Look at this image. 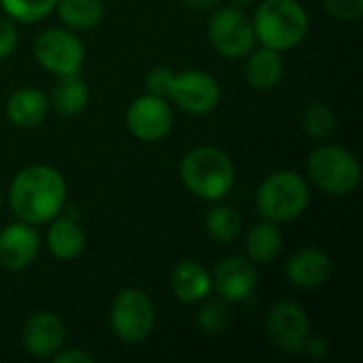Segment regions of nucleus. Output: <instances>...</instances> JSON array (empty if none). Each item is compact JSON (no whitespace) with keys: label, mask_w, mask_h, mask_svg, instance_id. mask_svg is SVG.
I'll use <instances>...</instances> for the list:
<instances>
[{"label":"nucleus","mask_w":363,"mask_h":363,"mask_svg":"<svg viewBox=\"0 0 363 363\" xmlns=\"http://www.w3.org/2000/svg\"><path fill=\"white\" fill-rule=\"evenodd\" d=\"M66 196L68 185L57 168L32 164L13 177L9 187V206L19 221L43 225L64 211Z\"/></svg>","instance_id":"1"},{"label":"nucleus","mask_w":363,"mask_h":363,"mask_svg":"<svg viewBox=\"0 0 363 363\" xmlns=\"http://www.w3.org/2000/svg\"><path fill=\"white\" fill-rule=\"evenodd\" d=\"M179 174L187 191L206 202L223 200L236 181L232 157L223 149L211 145L189 149L179 164Z\"/></svg>","instance_id":"2"},{"label":"nucleus","mask_w":363,"mask_h":363,"mask_svg":"<svg viewBox=\"0 0 363 363\" xmlns=\"http://www.w3.org/2000/svg\"><path fill=\"white\" fill-rule=\"evenodd\" d=\"M255 40L279 53L291 51L308 34V13L298 0H262L253 17Z\"/></svg>","instance_id":"3"},{"label":"nucleus","mask_w":363,"mask_h":363,"mask_svg":"<svg viewBox=\"0 0 363 363\" xmlns=\"http://www.w3.org/2000/svg\"><path fill=\"white\" fill-rule=\"evenodd\" d=\"M311 204L308 181L294 170H277L268 174L255 191V211L272 223H289L304 215Z\"/></svg>","instance_id":"4"},{"label":"nucleus","mask_w":363,"mask_h":363,"mask_svg":"<svg viewBox=\"0 0 363 363\" xmlns=\"http://www.w3.org/2000/svg\"><path fill=\"white\" fill-rule=\"evenodd\" d=\"M306 177L321 191L342 198L351 196L359 187L362 166L347 147L321 145L308 155Z\"/></svg>","instance_id":"5"},{"label":"nucleus","mask_w":363,"mask_h":363,"mask_svg":"<svg viewBox=\"0 0 363 363\" xmlns=\"http://www.w3.org/2000/svg\"><path fill=\"white\" fill-rule=\"evenodd\" d=\"M108 323L121 342L140 345L155 328V306L143 289L125 287L113 298Z\"/></svg>","instance_id":"6"},{"label":"nucleus","mask_w":363,"mask_h":363,"mask_svg":"<svg viewBox=\"0 0 363 363\" xmlns=\"http://www.w3.org/2000/svg\"><path fill=\"white\" fill-rule=\"evenodd\" d=\"M206 34H208L213 49L228 60L245 57L255 45L251 17L245 13V9L234 6V4L213 9L208 17Z\"/></svg>","instance_id":"7"},{"label":"nucleus","mask_w":363,"mask_h":363,"mask_svg":"<svg viewBox=\"0 0 363 363\" xmlns=\"http://www.w3.org/2000/svg\"><path fill=\"white\" fill-rule=\"evenodd\" d=\"M36 62L55 77L81 74L85 62V47L74 30L49 28L34 40Z\"/></svg>","instance_id":"8"},{"label":"nucleus","mask_w":363,"mask_h":363,"mask_svg":"<svg viewBox=\"0 0 363 363\" xmlns=\"http://www.w3.org/2000/svg\"><path fill=\"white\" fill-rule=\"evenodd\" d=\"M313 334L311 317L294 300L277 302L266 315V336L268 340L287 355H300Z\"/></svg>","instance_id":"9"},{"label":"nucleus","mask_w":363,"mask_h":363,"mask_svg":"<svg viewBox=\"0 0 363 363\" xmlns=\"http://www.w3.org/2000/svg\"><path fill=\"white\" fill-rule=\"evenodd\" d=\"M125 125L140 143H160L174 128V111L166 98L143 94L128 106Z\"/></svg>","instance_id":"10"},{"label":"nucleus","mask_w":363,"mask_h":363,"mask_svg":"<svg viewBox=\"0 0 363 363\" xmlns=\"http://www.w3.org/2000/svg\"><path fill=\"white\" fill-rule=\"evenodd\" d=\"M168 100H172L183 113L208 115L221 102V85L206 70H183L174 74Z\"/></svg>","instance_id":"11"},{"label":"nucleus","mask_w":363,"mask_h":363,"mask_svg":"<svg viewBox=\"0 0 363 363\" xmlns=\"http://www.w3.org/2000/svg\"><path fill=\"white\" fill-rule=\"evenodd\" d=\"M213 289L223 302H245L257 289V268L249 257L228 255L213 270Z\"/></svg>","instance_id":"12"},{"label":"nucleus","mask_w":363,"mask_h":363,"mask_svg":"<svg viewBox=\"0 0 363 363\" xmlns=\"http://www.w3.org/2000/svg\"><path fill=\"white\" fill-rule=\"evenodd\" d=\"M66 342V325L51 311H38L28 317L21 330V345L36 359L53 357Z\"/></svg>","instance_id":"13"},{"label":"nucleus","mask_w":363,"mask_h":363,"mask_svg":"<svg viewBox=\"0 0 363 363\" xmlns=\"http://www.w3.org/2000/svg\"><path fill=\"white\" fill-rule=\"evenodd\" d=\"M40 253V236L34 225L15 221L0 230V268L17 272L28 268Z\"/></svg>","instance_id":"14"},{"label":"nucleus","mask_w":363,"mask_h":363,"mask_svg":"<svg viewBox=\"0 0 363 363\" xmlns=\"http://www.w3.org/2000/svg\"><path fill=\"white\" fill-rule=\"evenodd\" d=\"M332 274V257L323 249L306 247L296 251L285 264V277L300 289L321 287Z\"/></svg>","instance_id":"15"},{"label":"nucleus","mask_w":363,"mask_h":363,"mask_svg":"<svg viewBox=\"0 0 363 363\" xmlns=\"http://www.w3.org/2000/svg\"><path fill=\"white\" fill-rule=\"evenodd\" d=\"M172 294L183 304L204 302L213 291L211 272L196 259H183L174 266L170 277Z\"/></svg>","instance_id":"16"},{"label":"nucleus","mask_w":363,"mask_h":363,"mask_svg":"<svg viewBox=\"0 0 363 363\" xmlns=\"http://www.w3.org/2000/svg\"><path fill=\"white\" fill-rule=\"evenodd\" d=\"M49 98L43 89L38 87H19L15 89L4 106L6 119L21 128V130H32L40 125L49 113Z\"/></svg>","instance_id":"17"},{"label":"nucleus","mask_w":363,"mask_h":363,"mask_svg":"<svg viewBox=\"0 0 363 363\" xmlns=\"http://www.w3.org/2000/svg\"><path fill=\"white\" fill-rule=\"evenodd\" d=\"M47 249L53 257L62 262H70L79 257L85 249V232L77 221V213L64 215L60 213L49 221L47 230Z\"/></svg>","instance_id":"18"},{"label":"nucleus","mask_w":363,"mask_h":363,"mask_svg":"<svg viewBox=\"0 0 363 363\" xmlns=\"http://www.w3.org/2000/svg\"><path fill=\"white\" fill-rule=\"evenodd\" d=\"M245 62V79L247 83L257 89V91H270L274 89L285 72V64L279 51L268 49V47H259V49H251Z\"/></svg>","instance_id":"19"},{"label":"nucleus","mask_w":363,"mask_h":363,"mask_svg":"<svg viewBox=\"0 0 363 363\" xmlns=\"http://www.w3.org/2000/svg\"><path fill=\"white\" fill-rule=\"evenodd\" d=\"M245 249H247V257L255 266L272 264L283 251V234L279 223L266 219L255 223L245 236Z\"/></svg>","instance_id":"20"},{"label":"nucleus","mask_w":363,"mask_h":363,"mask_svg":"<svg viewBox=\"0 0 363 363\" xmlns=\"http://www.w3.org/2000/svg\"><path fill=\"white\" fill-rule=\"evenodd\" d=\"M49 104L64 117H74L83 113L89 104V87L85 79H81V74L57 77L51 89Z\"/></svg>","instance_id":"21"},{"label":"nucleus","mask_w":363,"mask_h":363,"mask_svg":"<svg viewBox=\"0 0 363 363\" xmlns=\"http://www.w3.org/2000/svg\"><path fill=\"white\" fill-rule=\"evenodd\" d=\"M55 11L68 30L81 32L96 28L104 17L102 0H57Z\"/></svg>","instance_id":"22"},{"label":"nucleus","mask_w":363,"mask_h":363,"mask_svg":"<svg viewBox=\"0 0 363 363\" xmlns=\"http://www.w3.org/2000/svg\"><path fill=\"white\" fill-rule=\"evenodd\" d=\"M204 232L219 245H230L242 234V217L234 206L217 204L204 217Z\"/></svg>","instance_id":"23"},{"label":"nucleus","mask_w":363,"mask_h":363,"mask_svg":"<svg viewBox=\"0 0 363 363\" xmlns=\"http://www.w3.org/2000/svg\"><path fill=\"white\" fill-rule=\"evenodd\" d=\"M302 130L306 132V136L317 138V140H325L336 132V115L332 111V106L323 104V102H315L311 106H306L304 115H302Z\"/></svg>","instance_id":"24"},{"label":"nucleus","mask_w":363,"mask_h":363,"mask_svg":"<svg viewBox=\"0 0 363 363\" xmlns=\"http://www.w3.org/2000/svg\"><path fill=\"white\" fill-rule=\"evenodd\" d=\"M57 0H0L4 13L19 23H36L55 11Z\"/></svg>","instance_id":"25"},{"label":"nucleus","mask_w":363,"mask_h":363,"mask_svg":"<svg viewBox=\"0 0 363 363\" xmlns=\"http://www.w3.org/2000/svg\"><path fill=\"white\" fill-rule=\"evenodd\" d=\"M230 325V311L223 302H206L198 313V328L208 336H219Z\"/></svg>","instance_id":"26"},{"label":"nucleus","mask_w":363,"mask_h":363,"mask_svg":"<svg viewBox=\"0 0 363 363\" xmlns=\"http://www.w3.org/2000/svg\"><path fill=\"white\" fill-rule=\"evenodd\" d=\"M174 74L177 72L172 68H168V66H153L147 72V79H145L147 94H153V96H160V98H166L168 100V94H170Z\"/></svg>","instance_id":"27"},{"label":"nucleus","mask_w":363,"mask_h":363,"mask_svg":"<svg viewBox=\"0 0 363 363\" xmlns=\"http://www.w3.org/2000/svg\"><path fill=\"white\" fill-rule=\"evenodd\" d=\"M330 15L342 21H353L363 15V0H323Z\"/></svg>","instance_id":"28"},{"label":"nucleus","mask_w":363,"mask_h":363,"mask_svg":"<svg viewBox=\"0 0 363 363\" xmlns=\"http://www.w3.org/2000/svg\"><path fill=\"white\" fill-rule=\"evenodd\" d=\"M17 40H19V34H17L15 21L9 15L0 17V60H6L9 55H13V51L17 49Z\"/></svg>","instance_id":"29"},{"label":"nucleus","mask_w":363,"mask_h":363,"mask_svg":"<svg viewBox=\"0 0 363 363\" xmlns=\"http://www.w3.org/2000/svg\"><path fill=\"white\" fill-rule=\"evenodd\" d=\"M55 363H94V357L81 349H60L53 357H51Z\"/></svg>","instance_id":"30"},{"label":"nucleus","mask_w":363,"mask_h":363,"mask_svg":"<svg viewBox=\"0 0 363 363\" xmlns=\"http://www.w3.org/2000/svg\"><path fill=\"white\" fill-rule=\"evenodd\" d=\"M304 355H308L311 359H325L328 357V353H330V345H328V340L325 338H321V336H313L311 334V338H308V342H306V347H304V351H302Z\"/></svg>","instance_id":"31"},{"label":"nucleus","mask_w":363,"mask_h":363,"mask_svg":"<svg viewBox=\"0 0 363 363\" xmlns=\"http://www.w3.org/2000/svg\"><path fill=\"white\" fill-rule=\"evenodd\" d=\"M181 2L191 11H213L215 6H219L221 0H181Z\"/></svg>","instance_id":"32"},{"label":"nucleus","mask_w":363,"mask_h":363,"mask_svg":"<svg viewBox=\"0 0 363 363\" xmlns=\"http://www.w3.org/2000/svg\"><path fill=\"white\" fill-rule=\"evenodd\" d=\"M255 0H232V4L234 6H240V9H245V6H249V4H253Z\"/></svg>","instance_id":"33"},{"label":"nucleus","mask_w":363,"mask_h":363,"mask_svg":"<svg viewBox=\"0 0 363 363\" xmlns=\"http://www.w3.org/2000/svg\"><path fill=\"white\" fill-rule=\"evenodd\" d=\"M2 202H4V196H2V189H0V208H2Z\"/></svg>","instance_id":"34"}]
</instances>
